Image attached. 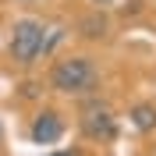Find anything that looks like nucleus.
Segmentation results:
<instances>
[{
    "instance_id": "obj_2",
    "label": "nucleus",
    "mask_w": 156,
    "mask_h": 156,
    "mask_svg": "<svg viewBox=\"0 0 156 156\" xmlns=\"http://www.w3.org/2000/svg\"><path fill=\"white\" fill-rule=\"evenodd\" d=\"M50 46V29L39 18H18L11 29V57L18 64H36Z\"/></svg>"
},
{
    "instance_id": "obj_4",
    "label": "nucleus",
    "mask_w": 156,
    "mask_h": 156,
    "mask_svg": "<svg viewBox=\"0 0 156 156\" xmlns=\"http://www.w3.org/2000/svg\"><path fill=\"white\" fill-rule=\"evenodd\" d=\"M29 135H32L36 146H53V142L64 135V117H60L57 110H39L36 121H32V128H29Z\"/></svg>"
},
{
    "instance_id": "obj_5",
    "label": "nucleus",
    "mask_w": 156,
    "mask_h": 156,
    "mask_svg": "<svg viewBox=\"0 0 156 156\" xmlns=\"http://www.w3.org/2000/svg\"><path fill=\"white\" fill-rule=\"evenodd\" d=\"M131 124L138 131H153L156 128V103H135L131 107Z\"/></svg>"
},
{
    "instance_id": "obj_3",
    "label": "nucleus",
    "mask_w": 156,
    "mask_h": 156,
    "mask_svg": "<svg viewBox=\"0 0 156 156\" xmlns=\"http://www.w3.org/2000/svg\"><path fill=\"white\" fill-rule=\"evenodd\" d=\"M78 128H82V135L89 142H110L117 131V117L110 110V103H103L99 96L85 99L82 110H78Z\"/></svg>"
},
{
    "instance_id": "obj_1",
    "label": "nucleus",
    "mask_w": 156,
    "mask_h": 156,
    "mask_svg": "<svg viewBox=\"0 0 156 156\" xmlns=\"http://www.w3.org/2000/svg\"><path fill=\"white\" fill-rule=\"evenodd\" d=\"M50 89L64 96H92L99 89V68L92 57H60L50 68Z\"/></svg>"
},
{
    "instance_id": "obj_7",
    "label": "nucleus",
    "mask_w": 156,
    "mask_h": 156,
    "mask_svg": "<svg viewBox=\"0 0 156 156\" xmlns=\"http://www.w3.org/2000/svg\"><path fill=\"white\" fill-rule=\"evenodd\" d=\"M43 156H82L78 149H57V153H43Z\"/></svg>"
},
{
    "instance_id": "obj_6",
    "label": "nucleus",
    "mask_w": 156,
    "mask_h": 156,
    "mask_svg": "<svg viewBox=\"0 0 156 156\" xmlns=\"http://www.w3.org/2000/svg\"><path fill=\"white\" fill-rule=\"evenodd\" d=\"M78 29H82V36L85 39H107V18L103 14H85V18L78 21Z\"/></svg>"
},
{
    "instance_id": "obj_8",
    "label": "nucleus",
    "mask_w": 156,
    "mask_h": 156,
    "mask_svg": "<svg viewBox=\"0 0 156 156\" xmlns=\"http://www.w3.org/2000/svg\"><path fill=\"white\" fill-rule=\"evenodd\" d=\"M92 4H117V0H92Z\"/></svg>"
}]
</instances>
